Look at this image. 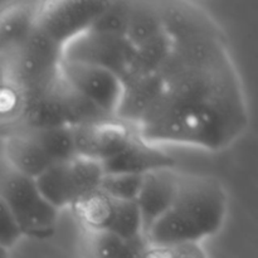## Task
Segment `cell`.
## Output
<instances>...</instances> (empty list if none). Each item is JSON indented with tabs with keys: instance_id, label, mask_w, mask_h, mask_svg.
Instances as JSON below:
<instances>
[{
	"instance_id": "16",
	"label": "cell",
	"mask_w": 258,
	"mask_h": 258,
	"mask_svg": "<svg viewBox=\"0 0 258 258\" xmlns=\"http://www.w3.org/2000/svg\"><path fill=\"white\" fill-rule=\"evenodd\" d=\"M161 88L163 82L159 73L131 85L123 86L122 96L115 117L136 128L156 102Z\"/></svg>"
},
{
	"instance_id": "23",
	"label": "cell",
	"mask_w": 258,
	"mask_h": 258,
	"mask_svg": "<svg viewBox=\"0 0 258 258\" xmlns=\"http://www.w3.org/2000/svg\"><path fill=\"white\" fill-rule=\"evenodd\" d=\"M143 175L134 174H103L100 190L118 201H136Z\"/></svg>"
},
{
	"instance_id": "19",
	"label": "cell",
	"mask_w": 258,
	"mask_h": 258,
	"mask_svg": "<svg viewBox=\"0 0 258 258\" xmlns=\"http://www.w3.org/2000/svg\"><path fill=\"white\" fill-rule=\"evenodd\" d=\"M87 232V258H145V238L126 241L106 232Z\"/></svg>"
},
{
	"instance_id": "11",
	"label": "cell",
	"mask_w": 258,
	"mask_h": 258,
	"mask_svg": "<svg viewBox=\"0 0 258 258\" xmlns=\"http://www.w3.org/2000/svg\"><path fill=\"white\" fill-rule=\"evenodd\" d=\"M163 30L174 44L202 39L224 38L211 15L189 2H160Z\"/></svg>"
},
{
	"instance_id": "22",
	"label": "cell",
	"mask_w": 258,
	"mask_h": 258,
	"mask_svg": "<svg viewBox=\"0 0 258 258\" xmlns=\"http://www.w3.org/2000/svg\"><path fill=\"white\" fill-rule=\"evenodd\" d=\"M130 7L131 2L128 0H115V2L107 0L105 9L96 18L88 30L111 35V37L126 38Z\"/></svg>"
},
{
	"instance_id": "5",
	"label": "cell",
	"mask_w": 258,
	"mask_h": 258,
	"mask_svg": "<svg viewBox=\"0 0 258 258\" xmlns=\"http://www.w3.org/2000/svg\"><path fill=\"white\" fill-rule=\"evenodd\" d=\"M103 174L100 163L76 155L54 163L34 180L43 198L60 211L98 190Z\"/></svg>"
},
{
	"instance_id": "18",
	"label": "cell",
	"mask_w": 258,
	"mask_h": 258,
	"mask_svg": "<svg viewBox=\"0 0 258 258\" xmlns=\"http://www.w3.org/2000/svg\"><path fill=\"white\" fill-rule=\"evenodd\" d=\"M164 33L160 2L135 0L131 2L126 39L138 48Z\"/></svg>"
},
{
	"instance_id": "2",
	"label": "cell",
	"mask_w": 258,
	"mask_h": 258,
	"mask_svg": "<svg viewBox=\"0 0 258 258\" xmlns=\"http://www.w3.org/2000/svg\"><path fill=\"white\" fill-rule=\"evenodd\" d=\"M228 199L218 179L180 174L175 198L144 237L149 246H175L203 241L219 232Z\"/></svg>"
},
{
	"instance_id": "24",
	"label": "cell",
	"mask_w": 258,
	"mask_h": 258,
	"mask_svg": "<svg viewBox=\"0 0 258 258\" xmlns=\"http://www.w3.org/2000/svg\"><path fill=\"white\" fill-rule=\"evenodd\" d=\"M145 258H207L197 243L175 246H149Z\"/></svg>"
},
{
	"instance_id": "7",
	"label": "cell",
	"mask_w": 258,
	"mask_h": 258,
	"mask_svg": "<svg viewBox=\"0 0 258 258\" xmlns=\"http://www.w3.org/2000/svg\"><path fill=\"white\" fill-rule=\"evenodd\" d=\"M106 4L107 0L39 2L37 29L63 48L90 29Z\"/></svg>"
},
{
	"instance_id": "26",
	"label": "cell",
	"mask_w": 258,
	"mask_h": 258,
	"mask_svg": "<svg viewBox=\"0 0 258 258\" xmlns=\"http://www.w3.org/2000/svg\"><path fill=\"white\" fill-rule=\"evenodd\" d=\"M0 258H9V249L0 244Z\"/></svg>"
},
{
	"instance_id": "20",
	"label": "cell",
	"mask_w": 258,
	"mask_h": 258,
	"mask_svg": "<svg viewBox=\"0 0 258 258\" xmlns=\"http://www.w3.org/2000/svg\"><path fill=\"white\" fill-rule=\"evenodd\" d=\"M58 96H59L63 112H64L66 123L70 127L91 125V123L101 122L110 118H116L103 112L91 101L83 97L80 92H77L75 88L64 82L60 75L59 81H58Z\"/></svg>"
},
{
	"instance_id": "6",
	"label": "cell",
	"mask_w": 258,
	"mask_h": 258,
	"mask_svg": "<svg viewBox=\"0 0 258 258\" xmlns=\"http://www.w3.org/2000/svg\"><path fill=\"white\" fill-rule=\"evenodd\" d=\"M88 232H106L126 241L145 238L135 201H118L100 189L72 207Z\"/></svg>"
},
{
	"instance_id": "9",
	"label": "cell",
	"mask_w": 258,
	"mask_h": 258,
	"mask_svg": "<svg viewBox=\"0 0 258 258\" xmlns=\"http://www.w3.org/2000/svg\"><path fill=\"white\" fill-rule=\"evenodd\" d=\"M59 75L83 97L115 117L123 91L118 76L103 68L64 59L60 63Z\"/></svg>"
},
{
	"instance_id": "12",
	"label": "cell",
	"mask_w": 258,
	"mask_h": 258,
	"mask_svg": "<svg viewBox=\"0 0 258 258\" xmlns=\"http://www.w3.org/2000/svg\"><path fill=\"white\" fill-rule=\"evenodd\" d=\"M180 174L175 168H164L143 175L135 202L140 212L144 234L170 207L178 191Z\"/></svg>"
},
{
	"instance_id": "13",
	"label": "cell",
	"mask_w": 258,
	"mask_h": 258,
	"mask_svg": "<svg viewBox=\"0 0 258 258\" xmlns=\"http://www.w3.org/2000/svg\"><path fill=\"white\" fill-rule=\"evenodd\" d=\"M105 174H134L145 175L164 168H175V160L155 145L135 136L133 141L115 158L101 164Z\"/></svg>"
},
{
	"instance_id": "1",
	"label": "cell",
	"mask_w": 258,
	"mask_h": 258,
	"mask_svg": "<svg viewBox=\"0 0 258 258\" xmlns=\"http://www.w3.org/2000/svg\"><path fill=\"white\" fill-rule=\"evenodd\" d=\"M159 76L158 100L136 126L145 143L219 151L248 126V108L224 38L174 44Z\"/></svg>"
},
{
	"instance_id": "3",
	"label": "cell",
	"mask_w": 258,
	"mask_h": 258,
	"mask_svg": "<svg viewBox=\"0 0 258 258\" xmlns=\"http://www.w3.org/2000/svg\"><path fill=\"white\" fill-rule=\"evenodd\" d=\"M62 49L35 28L18 49L0 60L3 81L17 98L49 87L59 77Z\"/></svg>"
},
{
	"instance_id": "8",
	"label": "cell",
	"mask_w": 258,
	"mask_h": 258,
	"mask_svg": "<svg viewBox=\"0 0 258 258\" xmlns=\"http://www.w3.org/2000/svg\"><path fill=\"white\" fill-rule=\"evenodd\" d=\"M135 48L126 38L111 37L87 30L63 45L64 60L95 66L122 77L130 64Z\"/></svg>"
},
{
	"instance_id": "21",
	"label": "cell",
	"mask_w": 258,
	"mask_h": 258,
	"mask_svg": "<svg viewBox=\"0 0 258 258\" xmlns=\"http://www.w3.org/2000/svg\"><path fill=\"white\" fill-rule=\"evenodd\" d=\"M18 130L25 131L53 163L70 160L76 156L75 140H73L72 127L70 126H55L48 128H34V130L18 128Z\"/></svg>"
},
{
	"instance_id": "4",
	"label": "cell",
	"mask_w": 258,
	"mask_h": 258,
	"mask_svg": "<svg viewBox=\"0 0 258 258\" xmlns=\"http://www.w3.org/2000/svg\"><path fill=\"white\" fill-rule=\"evenodd\" d=\"M0 198L23 237L44 241L55 233L59 211L43 198L34 179L13 169L3 158L0 159Z\"/></svg>"
},
{
	"instance_id": "25",
	"label": "cell",
	"mask_w": 258,
	"mask_h": 258,
	"mask_svg": "<svg viewBox=\"0 0 258 258\" xmlns=\"http://www.w3.org/2000/svg\"><path fill=\"white\" fill-rule=\"evenodd\" d=\"M22 237L12 214L0 198V244L10 249L19 242Z\"/></svg>"
},
{
	"instance_id": "15",
	"label": "cell",
	"mask_w": 258,
	"mask_h": 258,
	"mask_svg": "<svg viewBox=\"0 0 258 258\" xmlns=\"http://www.w3.org/2000/svg\"><path fill=\"white\" fill-rule=\"evenodd\" d=\"M3 159L13 169L33 179L54 164L25 131L18 128H12L7 134Z\"/></svg>"
},
{
	"instance_id": "10",
	"label": "cell",
	"mask_w": 258,
	"mask_h": 258,
	"mask_svg": "<svg viewBox=\"0 0 258 258\" xmlns=\"http://www.w3.org/2000/svg\"><path fill=\"white\" fill-rule=\"evenodd\" d=\"M76 155L103 164L120 154L138 135L136 128L117 118L72 127Z\"/></svg>"
},
{
	"instance_id": "17",
	"label": "cell",
	"mask_w": 258,
	"mask_h": 258,
	"mask_svg": "<svg viewBox=\"0 0 258 258\" xmlns=\"http://www.w3.org/2000/svg\"><path fill=\"white\" fill-rule=\"evenodd\" d=\"M171 48H173V43L166 37L165 33H161L150 42L135 48L133 59L125 75L121 77L122 87L144 80V78L158 75L165 60L168 59Z\"/></svg>"
},
{
	"instance_id": "14",
	"label": "cell",
	"mask_w": 258,
	"mask_h": 258,
	"mask_svg": "<svg viewBox=\"0 0 258 258\" xmlns=\"http://www.w3.org/2000/svg\"><path fill=\"white\" fill-rule=\"evenodd\" d=\"M39 2H12L0 8V60L20 47L37 28Z\"/></svg>"
}]
</instances>
